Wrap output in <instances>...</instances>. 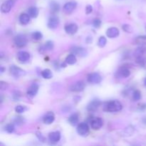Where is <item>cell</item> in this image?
Wrapping results in <instances>:
<instances>
[{"label": "cell", "instance_id": "cell-9", "mask_svg": "<svg viewBox=\"0 0 146 146\" xmlns=\"http://www.w3.org/2000/svg\"><path fill=\"white\" fill-rule=\"evenodd\" d=\"M90 125L94 130H99L104 125V121L99 117H94L90 121Z\"/></svg>", "mask_w": 146, "mask_h": 146}, {"label": "cell", "instance_id": "cell-5", "mask_svg": "<svg viewBox=\"0 0 146 146\" xmlns=\"http://www.w3.org/2000/svg\"><path fill=\"white\" fill-rule=\"evenodd\" d=\"M89 126L86 122L80 123L76 128L77 133L81 136L86 137L89 134Z\"/></svg>", "mask_w": 146, "mask_h": 146}, {"label": "cell", "instance_id": "cell-33", "mask_svg": "<svg viewBox=\"0 0 146 146\" xmlns=\"http://www.w3.org/2000/svg\"><path fill=\"white\" fill-rule=\"evenodd\" d=\"M4 130H5L7 133H11L14 132V130H15V125H14V123H9L5 125Z\"/></svg>", "mask_w": 146, "mask_h": 146}, {"label": "cell", "instance_id": "cell-22", "mask_svg": "<svg viewBox=\"0 0 146 146\" xmlns=\"http://www.w3.org/2000/svg\"><path fill=\"white\" fill-rule=\"evenodd\" d=\"M54 47V42L52 41H48L45 43V44L44 46H41V48H40V50H41V52L42 53L46 51H51V50H53Z\"/></svg>", "mask_w": 146, "mask_h": 146}, {"label": "cell", "instance_id": "cell-32", "mask_svg": "<svg viewBox=\"0 0 146 146\" xmlns=\"http://www.w3.org/2000/svg\"><path fill=\"white\" fill-rule=\"evenodd\" d=\"M14 110H15V111L17 113L21 114V113H23L25 112V111L27 110V108L25 106L18 105L15 107Z\"/></svg>", "mask_w": 146, "mask_h": 146}, {"label": "cell", "instance_id": "cell-7", "mask_svg": "<svg viewBox=\"0 0 146 146\" xmlns=\"http://www.w3.org/2000/svg\"><path fill=\"white\" fill-rule=\"evenodd\" d=\"M86 87L85 83L83 81H76V83L73 84L72 85L70 86L69 90L72 92H81L84 90Z\"/></svg>", "mask_w": 146, "mask_h": 146}, {"label": "cell", "instance_id": "cell-43", "mask_svg": "<svg viewBox=\"0 0 146 146\" xmlns=\"http://www.w3.org/2000/svg\"><path fill=\"white\" fill-rule=\"evenodd\" d=\"M4 71H5V68H4V66L0 67V72H1V74H3Z\"/></svg>", "mask_w": 146, "mask_h": 146}, {"label": "cell", "instance_id": "cell-13", "mask_svg": "<svg viewBox=\"0 0 146 146\" xmlns=\"http://www.w3.org/2000/svg\"><path fill=\"white\" fill-rule=\"evenodd\" d=\"M76 6L77 3L76 1H69V2L66 3L63 7L64 12L66 14H70L76 8Z\"/></svg>", "mask_w": 146, "mask_h": 146}, {"label": "cell", "instance_id": "cell-11", "mask_svg": "<svg viewBox=\"0 0 146 146\" xmlns=\"http://www.w3.org/2000/svg\"><path fill=\"white\" fill-rule=\"evenodd\" d=\"M71 54H74L76 56H78L81 57L86 56L87 54H88V51H87V50L86 48L79 46L73 47L71 49Z\"/></svg>", "mask_w": 146, "mask_h": 146}, {"label": "cell", "instance_id": "cell-25", "mask_svg": "<svg viewBox=\"0 0 146 146\" xmlns=\"http://www.w3.org/2000/svg\"><path fill=\"white\" fill-rule=\"evenodd\" d=\"M49 7L51 11L53 13L56 14V13H58L60 10V5L58 2L55 1H51L49 3Z\"/></svg>", "mask_w": 146, "mask_h": 146}, {"label": "cell", "instance_id": "cell-37", "mask_svg": "<svg viewBox=\"0 0 146 146\" xmlns=\"http://www.w3.org/2000/svg\"><path fill=\"white\" fill-rule=\"evenodd\" d=\"M21 98V93L19 92V91H14L13 92V95H12V98L15 101H18Z\"/></svg>", "mask_w": 146, "mask_h": 146}, {"label": "cell", "instance_id": "cell-34", "mask_svg": "<svg viewBox=\"0 0 146 146\" xmlns=\"http://www.w3.org/2000/svg\"><path fill=\"white\" fill-rule=\"evenodd\" d=\"M107 39L105 36H101L98 39V46L101 48H104L106 45Z\"/></svg>", "mask_w": 146, "mask_h": 146}, {"label": "cell", "instance_id": "cell-6", "mask_svg": "<svg viewBox=\"0 0 146 146\" xmlns=\"http://www.w3.org/2000/svg\"><path fill=\"white\" fill-rule=\"evenodd\" d=\"M17 0H7L1 6V11L2 13H9L14 6Z\"/></svg>", "mask_w": 146, "mask_h": 146}, {"label": "cell", "instance_id": "cell-40", "mask_svg": "<svg viewBox=\"0 0 146 146\" xmlns=\"http://www.w3.org/2000/svg\"><path fill=\"white\" fill-rule=\"evenodd\" d=\"M36 136H37V138H38V140H39L40 141H42V142H45V141H46V138H44V135H42V134L41 133H39V132H37L36 133Z\"/></svg>", "mask_w": 146, "mask_h": 146}, {"label": "cell", "instance_id": "cell-26", "mask_svg": "<svg viewBox=\"0 0 146 146\" xmlns=\"http://www.w3.org/2000/svg\"><path fill=\"white\" fill-rule=\"evenodd\" d=\"M146 52V47L145 46L140 45L139 47L135 49V52H134V55L135 57L141 56H143L144 54Z\"/></svg>", "mask_w": 146, "mask_h": 146}, {"label": "cell", "instance_id": "cell-24", "mask_svg": "<svg viewBox=\"0 0 146 146\" xmlns=\"http://www.w3.org/2000/svg\"><path fill=\"white\" fill-rule=\"evenodd\" d=\"M27 13L31 18H36L38 15V9L36 7H31L27 10Z\"/></svg>", "mask_w": 146, "mask_h": 146}, {"label": "cell", "instance_id": "cell-16", "mask_svg": "<svg viewBox=\"0 0 146 146\" xmlns=\"http://www.w3.org/2000/svg\"><path fill=\"white\" fill-rule=\"evenodd\" d=\"M59 19L56 16H53V17H50L48 19V23H47V27L51 29H54L57 28L58 26L59 25Z\"/></svg>", "mask_w": 146, "mask_h": 146}, {"label": "cell", "instance_id": "cell-15", "mask_svg": "<svg viewBox=\"0 0 146 146\" xmlns=\"http://www.w3.org/2000/svg\"><path fill=\"white\" fill-rule=\"evenodd\" d=\"M130 75H131V71L128 68L124 66L121 67L115 74L118 78H128Z\"/></svg>", "mask_w": 146, "mask_h": 146}, {"label": "cell", "instance_id": "cell-29", "mask_svg": "<svg viewBox=\"0 0 146 146\" xmlns=\"http://www.w3.org/2000/svg\"><path fill=\"white\" fill-rule=\"evenodd\" d=\"M132 97L133 100L134 101H139V100L141 99V92L139 90H135V91H133Z\"/></svg>", "mask_w": 146, "mask_h": 146}, {"label": "cell", "instance_id": "cell-1", "mask_svg": "<svg viewBox=\"0 0 146 146\" xmlns=\"http://www.w3.org/2000/svg\"><path fill=\"white\" fill-rule=\"evenodd\" d=\"M122 108V104L118 100H113V101L105 103L104 106V111L111 113L118 112V111H121Z\"/></svg>", "mask_w": 146, "mask_h": 146}, {"label": "cell", "instance_id": "cell-44", "mask_svg": "<svg viewBox=\"0 0 146 146\" xmlns=\"http://www.w3.org/2000/svg\"><path fill=\"white\" fill-rule=\"evenodd\" d=\"M143 123L144 124H145V125H146V117H145V118H144L143 119Z\"/></svg>", "mask_w": 146, "mask_h": 146}, {"label": "cell", "instance_id": "cell-17", "mask_svg": "<svg viewBox=\"0 0 146 146\" xmlns=\"http://www.w3.org/2000/svg\"><path fill=\"white\" fill-rule=\"evenodd\" d=\"M55 120V115L53 112L49 111V112L46 113L45 115L43 117V122L44 123L46 124V125H50Z\"/></svg>", "mask_w": 146, "mask_h": 146}, {"label": "cell", "instance_id": "cell-27", "mask_svg": "<svg viewBox=\"0 0 146 146\" xmlns=\"http://www.w3.org/2000/svg\"><path fill=\"white\" fill-rule=\"evenodd\" d=\"M41 76H42L43 78H45V79H51L53 77L52 71L50 69H48V68H46V69L43 70V71H41Z\"/></svg>", "mask_w": 146, "mask_h": 146}, {"label": "cell", "instance_id": "cell-14", "mask_svg": "<svg viewBox=\"0 0 146 146\" xmlns=\"http://www.w3.org/2000/svg\"><path fill=\"white\" fill-rule=\"evenodd\" d=\"M78 25L76 24H74V23H70V24H66L64 27L66 32L68 34H70V35L75 34L78 31Z\"/></svg>", "mask_w": 146, "mask_h": 146}, {"label": "cell", "instance_id": "cell-35", "mask_svg": "<svg viewBox=\"0 0 146 146\" xmlns=\"http://www.w3.org/2000/svg\"><path fill=\"white\" fill-rule=\"evenodd\" d=\"M122 29L124 31H125V32L127 33H129V34L133 32V27H131L130 24H123V25L122 26Z\"/></svg>", "mask_w": 146, "mask_h": 146}, {"label": "cell", "instance_id": "cell-4", "mask_svg": "<svg viewBox=\"0 0 146 146\" xmlns=\"http://www.w3.org/2000/svg\"><path fill=\"white\" fill-rule=\"evenodd\" d=\"M102 81V76L99 73L93 72L87 76V81L91 84H98Z\"/></svg>", "mask_w": 146, "mask_h": 146}, {"label": "cell", "instance_id": "cell-36", "mask_svg": "<svg viewBox=\"0 0 146 146\" xmlns=\"http://www.w3.org/2000/svg\"><path fill=\"white\" fill-rule=\"evenodd\" d=\"M14 123L17 125H22L25 123V120L23 117L21 116H17L15 117V118L14 119Z\"/></svg>", "mask_w": 146, "mask_h": 146}, {"label": "cell", "instance_id": "cell-46", "mask_svg": "<svg viewBox=\"0 0 146 146\" xmlns=\"http://www.w3.org/2000/svg\"><path fill=\"white\" fill-rule=\"evenodd\" d=\"M145 31H146V25H145Z\"/></svg>", "mask_w": 146, "mask_h": 146}, {"label": "cell", "instance_id": "cell-21", "mask_svg": "<svg viewBox=\"0 0 146 146\" xmlns=\"http://www.w3.org/2000/svg\"><path fill=\"white\" fill-rule=\"evenodd\" d=\"M30 19H31V17L29 15V14H21V15L19 17V22L21 23L22 25H27L30 22Z\"/></svg>", "mask_w": 146, "mask_h": 146}, {"label": "cell", "instance_id": "cell-45", "mask_svg": "<svg viewBox=\"0 0 146 146\" xmlns=\"http://www.w3.org/2000/svg\"><path fill=\"white\" fill-rule=\"evenodd\" d=\"M144 84H145V86H146V78L144 79Z\"/></svg>", "mask_w": 146, "mask_h": 146}, {"label": "cell", "instance_id": "cell-3", "mask_svg": "<svg viewBox=\"0 0 146 146\" xmlns=\"http://www.w3.org/2000/svg\"><path fill=\"white\" fill-rule=\"evenodd\" d=\"M9 72L14 78H20L26 75V71L24 70L15 65L10 66Z\"/></svg>", "mask_w": 146, "mask_h": 146}, {"label": "cell", "instance_id": "cell-30", "mask_svg": "<svg viewBox=\"0 0 146 146\" xmlns=\"http://www.w3.org/2000/svg\"><path fill=\"white\" fill-rule=\"evenodd\" d=\"M31 37H32L33 39L36 40V41H38V40H41L43 38V34H41V31H34L31 34Z\"/></svg>", "mask_w": 146, "mask_h": 146}, {"label": "cell", "instance_id": "cell-20", "mask_svg": "<svg viewBox=\"0 0 146 146\" xmlns=\"http://www.w3.org/2000/svg\"><path fill=\"white\" fill-rule=\"evenodd\" d=\"M78 120H79V115L78 113H74L70 115L68 121L71 125L75 126L78 123Z\"/></svg>", "mask_w": 146, "mask_h": 146}, {"label": "cell", "instance_id": "cell-31", "mask_svg": "<svg viewBox=\"0 0 146 146\" xmlns=\"http://www.w3.org/2000/svg\"><path fill=\"white\" fill-rule=\"evenodd\" d=\"M136 59V63L138 64V65L141 66H144L146 64V58L143 56H138V57H135Z\"/></svg>", "mask_w": 146, "mask_h": 146}, {"label": "cell", "instance_id": "cell-18", "mask_svg": "<svg viewBox=\"0 0 146 146\" xmlns=\"http://www.w3.org/2000/svg\"><path fill=\"white\" fill-rule=\"evenodd\" d=\"M119 30L116 27H111V28L108 29L106 31V36L108 38H116L119 36Z\"/></svg>", "mask_w": 146, "mask_h": 146}, {"label": "cell", "instance_id": "cell-28", "mask_svg": "<svg viewBox=\"0 0 146 146\" xmlns=\"http://www.w3.org/2000/svg\"><path fill=\"white\" fill-rule=\"evenodd\" d=\"M135 43L136 44H138V45L145 46L146 45V35L138 36V37L135 38Z\"/></svg>", "mask_w": 146, "mask_h": 146}, {"label": "cell", "instance_id": "cell-2", "mask_svg": "<svg viewBox=\"0 0 146 146\" xmlns=\"http://www.w3.org/2000/svg\"><path fill=\"white\" fill-rule=\"evenodd\" d=\"M14 43L18 48H23L27 44V38L24 34H18L14 38Z\"/></svg>", "mask_w": 146, "mask_h": 146}, {"label": "cell", "instance_id": "cell-8", "mask_svg": "<svg viewBox=\"0 0 146 146\" xmlns=\"http://www.w3.org/2000/svg\"><path fill=\"white\" fill-rule=\"evenodd\" d=\"M38 88H39V86L37 84L34 83V84H31L27 91V97L29 98H33L34 97H35L38 93Z\"/></svg>", "mask_w": 146, "mask_h": 146}, {"label": "cell", "instance_id": "cell-12", "mask_svg": "<svg viewBox=\"0 0 146 146\" xmlns=\"http://www.w3.org/2000/svg\"><path fill=\"white\" fill-rule=\"evenodd\" d=\"M17 59L19 61L20 63H22V64H24V63H27L29 61L30 59V54L28 53L27 51H19L17 53Z\"/></svg>", "mask_w": 146, "mask_h": 146}, {"label": "cell", "instance_id": "cell-23", "mask_svg": "<svg viewBox=\"0 0 146 146\" xmlns=\"http://www.w3.org/2000/svg\"><path fill=\"white\" fill-rule=\"evenodd\" d=\"M76 61H77L76 56L75 54H68L65 59L66 64H68V65H74V64L76 63Z\"/></svg>", "mask_w": 146, "mask_h": 146}, {"label": "cell", "instance_id": "cell-39", "mask_svg": "<svg viewBox=\"0 0 146 146\" xmlns=\"http://www.w3.org/2000/svg\"><path fill=\"white\" fill-rule=\"evenodd\" d=\"M8 88V84L4 81H0V89L1 90H6Z\"/></svg>", "mask_w": 146, "mask_h": 146}, {"label": "cell", "instance_id": "cell-41", "mask_svg": "<svg viewBox=\"0 0 146 146\" xmlns=\"http://www.w3.org/2000/svg\"><path fill=\"white\" fill-rule=\"evenodd\" d=\"M92 11H93V7H92V6L90 5V4L87 5L86 7V13L87 14H91Z\"/></svg>", "mask_w": 146, "mask_h": 146}, {"label": "cell", "instance_id": "cell-38", "mask_svg": "<svg viewBox=\"0 0 146 146\" xmlns=\"http://www.w3.org/2000/svg\"><path fill=\"white\" fill-rule=\"evenodd\" d=\"M93 26L95 27L96 29L100 28V27L101 26V21L99 19H96L93 21Z\"/></svg>", "mask_w": 146, "mask_h": 146}, {"label": "cell", "instance_id": "cell-42", "mask_svg": "<svg viewBox=\"0 0 146 146\" xmlns=\"http://www.w3.org/2000/svg\"><path fill=\"white\" fill-rule=\"evenodd\" d=\"M138 109L141 111H144L146 109V104H141L138 105Z\"/></svg>", "mask_w": 146, "mask_h": 146}, {"label": "cell", "instance_id": "cell-10", "mask_svg": "<svg viewBox=\"0 0 146 146\" xmlns=\"http://www.w3.org/2000/svg\"><path fill=\"white\" fill-rule=\"evenodd\" d=\"M101 105V101L99 99H94L88 104L86 107V109L90 112H94L96 111Z\"/></svg>", "mask_w": 146, "mask_h": 146}, {"label": "cell", "instance_id": "cell-19", "mask_svg": "<svg viewBox=\"0 0 146 146\" xmlns=\"http://www.w3.org/2000/svg\"><path fill=\"white\" fill-rule=\"evenodd\" d=\"M48 139L53 143H58L61 140V133L59 131H54L48 134Z\"/></svg>", "mask_w": 146, "mask_h": 146}]
</instances>
